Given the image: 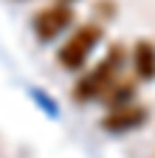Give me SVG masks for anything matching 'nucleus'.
Instances as JSON below:
<instances>
[{"instance_id": "obj_4", "label": "nucleus", "mask_w": 155, "mask_h": 158, "mask_svg": "<svg viewBox=\"0 0 155 158\" xmlns=\"http://www.w3.org/2000/svg\"><path fill=\"white\" fill-rule=\"evenodd\" d=\"M147 122V110L141 105H119V107H110V113H104L102 118V127L107 133H127V130H135Z\"/></svg>"}, {"instance_id": "obj_5", "label": "nucleus", "mask_w": 155, "mask_h": 158, "mask_svg": "<svg viewBox=\"0 0 155 158\" xmlns=\"http://www.w3.org/2000/svg\"><path fill=\"white\" fill-rule=\"evenodd\" d=\"M133 71L141 82H152L155 79V45L149 40H138L133 48Z\"/></svg>"}, {"instance_id": "obj_1", "label": "nucleus", "mask_w": 155, "mask_h": 158, "mask_svg": "<svg viewBox=\"0 0 155 158\" xmlns=\"http://www.w3.org/2000/svg\"><path fill=\"white\" fill-rule=\"evenodd\" d=\"M121 62H124V48L121 45H113L107 51V56L96 65L88 76H82L73 88V99L76 102H90V99H102L107 93V88L116 82V76L121 71Z\"/></svg>"}, {"instance_id": "obj_2", "label": "nucleus", "mask_w": 155, "mask_h": 158, "mask_svg": "<svg viewBox=\"0 0 155 158\" xmlns=\"http://www.w3.org/2000/svg\"><path fill=\"white\" fill-rule=\"evenodd\" d=\"M102 34H104V28L99 23L79 26V28L65 40V45L56 51V62H59L65 71H82L85 62H88V56L93 54V48L99 45Z\"/></svg>"}, {"instance_id": "obj_3", "label": "nucleus", "mask_w": 155, "mask_h": 158, "mask_svg": "<svg viewBox=\"0 0 155 158\" xmlns=\"http://www.w3.org/2000/svg\"><path fill=\"white\" fill-rule=\"evenodd\" d=\"M73 23V9L68 3H51L45 9H40L34 14L31 26H34V34L43 40V43H48V40L59 37L68 26Z\"/></svg>"}]
</instances>
